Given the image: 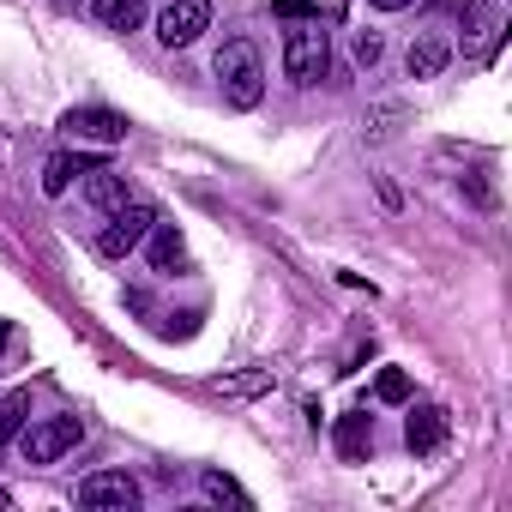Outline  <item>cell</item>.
I'll use <instances>...</instances> for the list:
<instances>
[{
	"label": "cell",
	"instance_id": "1",
	"mask_svg": "<svg viewBox=\"0 0 512 512\" xmlns=\"http://www.w3.org/2000/svg\"><path fill=\"white\" fill-rule=\"evenodd\" d=\"M217 85H223V103L229 109H253L266 97V73H260V49L247 37H229L217 49Z\"/></svg>",
	"mask_w": 512,
	"mask_h": 512
},
{
	"label": "cell",
	"instance_id": "2",
	"mask_svg": "<svg viewBox=\"0 0 512 512\" xmlns=\"http://www.w3.org/2000/svg\"><path fill=\"white\" fill-rule=\"evenodd\" d=\"M326 67H332V43H326L320 19H302L284 37V73H290V85H320Z\"/></svg>",
	"mask_w": 512,
	"mask_h": 512
},
{
	"label": "cell",
	"instance_id": "3",
	"mask_svg": "<svg viewBox=\"0 0 512 512\" xmlns=\"http://www.w3.org/2000/svg\"><path fill=\"white\" fill-rule=\"evenodd\" d=\"M151 223H157V205H151V199H127V205H115L109 223L97 229V253H103V260H127V253L151 235Z\"/></svg>",
	"mask_w": 512,
	"mask_h": 512
},
{
	"label": "cell",
	"instance_id": "4",
	"mask_svg": "<svg viewBox=\"0 0 512 512\" xmlns=\"http://www.w3.org/2000/svg\"><path fill=\"white\" fill-rule=\"evenodd\" d=\"M79 440H85V422H79V416H43V422L19 428V446H25L31 464H55V458H67Z\"/></svg>",
	"mask_w": 512,
	"mask_h": 512
},
{
	"label": "cell",
	"instance_id": "5",
	"mask_svg": "<svg viewBox=\"0 0 512 512\" xmlns=\"http://www.w3.org/2000/svg\"><path fill=\"white\" fill-rule=\"evenodd\" d=\"M205 25H211V0H169V7L157 13V37H163V49H187V43H199Z\"/></svg>",
	"mask_w": 512,
	"mask_h": 512
},
{
	"label": "cell",
	"instance_id": "6",
	"mask_svg": "<svg viewBox=\"0 0 512 512\" xmlns=\"http://www.w3.org/2000/svg\"><path fill=\"white\" fill-rule=\"evenodd\" d=\"M61 127H67L73 139H85V145H121V139H127V115H115V109H103V103L73 109Z\"/></svg>",
	"mask_w": 512,
	"mask_h": 512
},
{
	"label": "cell",
	"instance_id": "7",
	"mask_svg": "<svg viewBox=\"0 0 512 512\" xmlns=\"http://www.w3.org/2000/svg\"><path fill=\"white\" fill-rule=\"evenodd\" d=\"M79 506H115V512H127V506H139V482H133L127 470L85 476V482H79Z\"/></svg>",
	"mask_w": 512,
	"mask_h": 512
},
{
	"label": "cell",
	"instance_id": "8",
	"mask_svg": "<svg viewBox=\"0 0 512 512\" xmlns=\"http://www.w3.org/2000/svg\"><path fill=\"white\" fill-rule=\"evenodd\" d=\"M446 61H452V43H446L440 31H422V37L404 49V73H410V79H440Z\"/></svg>",
	"mask_w": 512,
	"mask_h": 512
},
{
	"label": "cell",
	"instance_id": "9",
	"mask_svg": "<svg viewBox=\"0 0 512 512\" xmlns=\"http://www.w3.org/2000/svg\"><path fill=\"white\" fill-rule=\"evenodd\" d=\"M440 440H446V410H440V404H422V410L404 422V446H410V452H434Z\"/></svg>",
	"mask_w": 512,
	"mask_h": 512
},
{
	"label": "cell",
	"instance_id": "10",
	"mask_svg": "<svg viewBox=\"0 0 512 512\" xmlns=\"http://www.w3.org/2000/svg\"><path fill=\"white\" fill-rule=\"evenodd\" d=\"M368 446H374V422H368L362 410L338 416V458H344V464H362V458H368Z\"/></svg>",
	"mask_w": 512,
	"mask_h": 512
},
{
	"label": "cell",
	"instance_id": "11",
	"mask_svg": "<svg viewBox=\"0 0 512 512\" xmlns=\"http://www.w3.org/2000/svg\"><path fill=\"white\" fill-rule=\"evenodd\" d=\"M85 199H91L97 211H115V205H127L133 193H127V181H121V175H115L109 163H97V169L85 175Z\"/></svg>",
	"mask_w": 512,
	"mask_h": 512
},
{
	"label": "cell",
	"instance_id": "12",
	"mask_svg": "<svg viewBox=\"0 0 512 512\" xmlns=\"http://www.w3.org/2000/svg\"><path fill=\"white\" fill-rule=\"evenodd\" d=\"M97 163H103V157H85V151H79V157H49V169H43V193L61 199V193L73 187V175H91Z\"/></svg>",
	"mask_w": 512,
	"mask_h": 512
},
{
	"label": "cell",
	"instance_id": "13",
	"mask_svg": "<svg viewBox=\"0 0 512 512\" xmlns=\"http://www.w3.org/2000/svg\"><path fill=\"white\" fill-rule=\"evenodd\" d=\"M181 260H187L181 229H175V223H151V266H157V272H169V266H181Z\"/></svg>",
	"mask_w": 512,
	"mask_h": 512
},
{
	"label": "cell",
	"instance_id": "14",
	"mask_svg": "<svg viewBox=\"0 0 512 512\" xmlns=\"http://www.w3.org/2000/svg\"><path fill=\"white\" fill-rule=\"evenodd\" d=\"M97 19L109 31H139L145 25V0H97Z\"/></svg>",
	"mask_w": 512,
	"mask_h": 512
},
{
	"label": "cell",
	"instance_id": "15",
	"mask_svg": "<svg viewBox=\"0 0 512 512\" xmlns=\"http://www.w3.org/2000/svg\"><path fill=\"white\" fill-rule=\"evenodd\" d=\"M223 398H253V392H272V368H253V374H223L217 380Z\"/></svg>",
	"mask_w": 512,
	"mask_h": 512
},
{
	"label": "cell",
	"instance_id": "16",
	"mask_svg": "<svg viewBox=\"0 0 512 512\" xmlns=\"http://www.w3.org/2000/svg\"><path fill=\"white\" fill-rule=\"evenodd\" d=\"M25 410H31V392H7V398H0V446H7V440H19V428H25Z\"/></svg>",
	"mask_w": 512,
	"mask_h": 512
},
{
	"label": "cell",
	"instance_id": "17",
	"mask_svg": "<svg viewBox=\"0 0 512 512\" xmlns=\"http://www.w3.org/2000/svg\"><path fill=\"white\" fill-rule=\"evenodd\" d=\"M374 398H380V404H404V398H410V374H404V368H380Z\"/></svg>",
	"mask_w": 512,
	"mask_h": 512
},
{
	"label": "cell",
	"instance_id": "18",
	"mask_svg": "<svg viewBox=\"0 0 512 512\" xmlns=\"http://www.w3.org/2000/svg\"><path fill=\"white\" fill-rule=\"evenodd\" d=\"M199 482H205V494H211V500H229V506H253V500L241 494V482H229L223 470H205Z\"/></svg>",
	"mask_w": 512,
	"mask_h": 512
},
{
	"label": "cell",
	"instance_id": "19",
	"mask_svg": "<svg viewBox=\"0 0 512 512\" xmlns=\"http://www.w3.org/2000/svg\"><path fill=\"white\" fill-rule=\"evenodd\" d=\"M272 13H278V19H290V25H302V19H320V7H314V0H272Z\"/></svg>",
	"mask_w": 512,
	"mask_h": 512
},
{
	"label": "cell",
	"instance_id": "20",
	"mask_svg": "<svg viewBox=\"0 0 512 512\" xmlns=\"http://www.w3.org/2000/svg\"><path fill=\"white\" fill-rule=\"evenodd\" d=\"M380 49H386V43H380V31H356V61H362V67H374V61H380Z\"/></svg>",
	"mask_w": 512,
	"mask_h": 512
},
{
	"label": "cell",
	"instance_id": "21",
	"mask_svg": "<svg viewBox=\"0 0 512 512\" xmlns=\"http://www.w3.org/2000/svg\"><path fill=\"white\" fill-rule=\"evenodd\" d=\"M374 7H380V13H404V7H410V0H374Z\"/></svg>",
	"mask_w": 512,
	"mask_h": 512
},
{
	"label": "cell",
	"instance_id": "22",
	"mask_svg": "<svg viewBox=\"0 0 512 512\" xmlns=\"http://www.w3.org/2000/svg\"><path fill=\"white\" fill-rule=\"evenodd\" d=\"M7 338H13V332H7V320H0V350H7Z\"/></svg>",
	"mask_w": 512,
	"mask_h": 512
},
{
	"label": "cell",
	"instance_id": "23",
	"mask_svg": "<svg viewBox=\"0 0 512 512\" xmlns=\"http://www.w3.org/2000/svg\"><path fill=\"white\" fill-rule=\"evenodd\" d=\"M0 506H13V488H0Z\"/></svg>",
	"mask_w": 512,
	"mask_h": 512
}]
</instances>
